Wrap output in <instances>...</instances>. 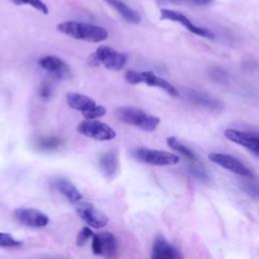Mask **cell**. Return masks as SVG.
<instances>
[{"label": "cell", "mask_w": 259, "mask_h": 259, "mask_svg": "<svg viewBox=\"0 0 259 259\" xmlns=\"http://www.w3.org/2000/svg\"><path fill=\"white\" fill-rule=\"evenodd\" d=\"M105 113H106L105 107L102 106V105H98V104L94 105L89 110L82 112L85 119H97L99 117L104 116Z\"/></svg>", "instance_id": "23"}, {"label": "cell", "mask_w": 259, "mask_h": 259, "mask_svg": "<svg viewBox=\"0 0 259 259\" xmlns=\"http://www.w3.org/2000/svg\"><path fill=\"white\" fill-rule=\"evenodd\" d=\"M22 243L16 240L14 237H12L11 234L0 232V247L13 248V247H18Z\"/></svg>", "instance_id": "24"}, {"label": "cell", "mask_w": 259, "mask_h": 259, "mask_svg": "<svg viewBox=\"0 0 259 259\" xmlns=\"http://www.w3.org/2000/svg\"><path fill=\"white\" fill-rule=\"evenodd\" d=\"M91 248L94 255H100L106 258H113L118 251V241L110 232L93 234Z\"/></svg>", "instance_id": "7"}, {"label": "cell", "mask_w": 259, "mask_h": 259, "mask_svg": "<svg viewBox=\"0 0 259 259\" xmlns=\"http://www.w3.org/2000/svg\"><path fill=\"white\" fill-rule=\"evenodd\" d=\"M57 30L72 38L89 41L100 42L108 37V32L105 28L78 21H64L57 25Z\"/></svg>", "instance_id": "1"}, {"label": "cell", "mask_w": 259, "mask_h": 259, "mask_svg": "<svg viewBox=\"0 0 259 259\" xmlns=\"http://www.w3.org/2000/svg\"><path fill=\"white\" fill-rule=\"evenodd\" d=\"M126 62V56L115 51L109 46H100L88 58V63L91 66L102 64L106 69L118 71L122 69Z\"/></svg>", "instance_id": "3"}, {"label": "cell", "mask_w": 259, "mask_h": 259, "mask_svg": "<svg viewBox=\"0 0 259 259\" xmlns=\"http://www.w3.org/2000/svg\"><path fill=\"white\" fill-rule=\"evenodd\" d=\"M124 80L132 85L140 84V83H145L149 86L153 87H158L164 91H166L168 94L171 96H178L179 91L167 80L163 79L162 77L157 76L154 72L152 71H143V72H138L135 70H128L124 74Z\"/></svg>", "instance_id": "4"}, {"label": "cell", "mask_w": 259, "mask_h": 259, "mask_svg": "<svg viewBox=\"0 0 259 259\" xmlns=\"http://www.w3.org/2000/svg\"><path fill=\"white\" fill-rule=\"evenodd\" d=\"M151 257L153 259H179L183 256L175 246L169 243L164 237L159 236L152 245Z\"/></svg>", "instance_id": "15"}, {"label": "cell", "mask_w": 259, "mask_h": 259, "mask_svg": "<svg viewBox=\"0 0 259 259\" xmlns=\"http://www.w3.org/2000/svg\"><path fill=\"white\" fill-rule=\"evenodd\" d=\"M133 156L140 162L154 166H170L179 162L178 156L167 151L153 150L148 148H137Z\"/></svg>", "instance_id": "5"}, {"label": "cell", "mask_w": 259, "mask_h": 259, "mask_svg": "<svg viewBox=\"0 0 259 259\" xmlns=\"http://www.w3.org/2000/svg\"><path fill=\"white\" fill-rule=\"evenodd\" d=\"M66 101L70 108L79 110V111H87L92 108L97 103L90 96L85 94L77 93V92H69L66 95Z\"/></svg>", "instance_id": "18"}, {"label": "cell", "mask_w": 259, "mask_h": 259, "mask_svg": "<svg viewBox=\"0 0 259 259\" xmlns=\"http://www.w3.org/2000/svg\"><path fill=\"white\" fill-rule=\"evenodd\" d=\"M190 171L193 173V175L197 176V177L200 178V179H206V178H207V175H206V173L203 171V169L201 170L200 168H198V167H196V166L191 167V170H190Z\"/></svg>", "instance_id": "29"}, {"label": "cell", "mask_w": 259, "mask_h": 259, "mask_svg": "<svg viewBox=\"0 0 259 259\" xmlns=\"http://www.w3.org/2000/svg\"><path fill=\"white\" fill-rule=\"evenodd\" d=\"M107 3L110 7H112L125 21L132 24H139L142 21L141 14L135 10L134 8L130 7L121 0H103Z\"/></svg>", "instance_id": "17"}, {"label": "cell", "mask_w": 259, "mask_h": 259, "mask_svg": "<svg viewBox=\"0 0 259 259\" xmlns=\"http://www.w3.org/2000/svg\"><path fill=\"white\" fill-rule=\"evenodd\" d=\"M52 93H53V86L50 82L48 81H44L40 86H39V89H38V94L41 98L44 99H48L52 96Z\"/></svg>", "instance_id": "28"}, {"label": "cell", "mask_w": 259, "mask_h": 259, "mask_svg": "<svg viewBox=\"0 0 259 259\" xmlns=\"http://www.w3.org/2000/svg\"><path fill=\"white\" fill-rule=\"evenodd\" d=\"M14 217L20 224L31 228H42L50 222V219L46 213L35 208H16L14 210Z\"/></svg>", "instance_id": "12"}, {"label": "cell", "mask_w": 259, "mask_h": 259, "mask_svg": "<svg viewBox=\"0 0 259 259\" xmlns=\"http://www.w3.org/2000/svg\"><path fill=\"white\" fill-rule=\"evenodd\" d=\"M37 63L40 68L51 72L58 79H68L71 77L69 66L57 56H45Z\"/></svg>", "instance_id": "14"}, {"label": "cell", "mask_w": 259, "mask_h": 259, "mask_svg": "<svg viewBox=\"0 0 259 259\" xmlns=\"http://www.w3.org/2000/svg\"><path fill=\"white\" fill-rule=\"evenodd\" d=\"M98 166L102 174L107 178H114L119 171L118 154L115 150L104 153L98 162Z\"/></svg>", "instance_id": "16"}, {"label": "cell", "mask_w": 259, "mask_h": 259, "mask_svg": "<svg viewBox=\"0 0 259 259\" xmlns=\"http://www.w3.org/2000/svg\"><path fill=\"white\" fill-rule=\"evenodd\" d=\"M166 143H167V145L172 150H174L175 152L183 155L184 157H186V158H188V159H190L192 161L197 160L196 154L193 151H191L187 146L183 145L176 137H169V138H167Z\"/></svg>", "instance_id": "21"}, {"label": "cell", "mask_w": 259, "mask_h": 259, "mask_svg": "<svg viewBox=\"0 0 259 259\" xmlns=\"http://www.w3.org/2000/svg\"><path fill=\"white\" fill-rule=\"evenodd\" d=\"M76 211L88 226L94 229H100L108 224V217L89 202H79Z\"/></svg>", "instance_id": "9"}, {"label": "cell", "mask_w": 259, "mask_h": 259, "mask_svg": "<svg viewBox=\"0 0 259 259\" xmlns=\"http://www.w3.org/2000/svg\"><path fill=\"white\" fill-rule=\"evenodd\" d=\"M77 132L96 141H111L115 139V131L105 122L97 119H85L77 126Z\"/></svg>", "instance_id": "6"}, {"label": "cell", "mask_w": 259, "mask_h": 259, "mask_svg": "<svg viewBox=\"0 0 259 259\" xmlns=\"http://www.w3.org/2000/svg\"><path fill=\"white\" fill-rule=\"evenodd\" d=\"M115 116L123 123L134 125L146 132H153L160 123V118L133 106H119L115 109Z\"/></svg>", "instance_id": "2"}, {"label": "cell", "mask_w": 259, "mask_h": 259, "mask_svg": "<svg viewBox=\"0 0 259 259\" xmlns=\"http://www.w3.org/2000/svg\"><path fill=\"white\" fill-rule=\"evenodd\" d=\"M93 232L91 231V229H89L88 227H84L77 235V239H76V244L77 246H84L87 241L92 237Z\"/></svg>", "instance_id": "25"}, {"label": "cell", "mask_w": 259, "mask_h": 259, "mask_svg": "<svg viewBox=\"0 0 259 259\" xmlns=\"http://www.w3.org/2000/svg\"><path fill=\"white\" fill-rule=\"evenodd\" d=\"M208 159L213 162L214 164L237 174L242 177H249L253 178L252 171L245 165L243 162H241L239 159L233 157L229 154L224 153H217L212 152L208 154Z\"/></svg>", "instance_id": "8"}, {"label": "cell", "mask_w": 259, "mask_h": 259, "mask_svg": "<svg viewBox=\"0 0 259 259\" xmlns=\"http://www.w3.org/2000/svg\"><path fill=\"white\" fill-rule=\"evenodd\" d=\"M225 137L236 144L243 146L244 148L251 151L255 156H258L259 153V137L256 133L241 132L234 128H227L224 132Z\"/></svg>", "instance_id": "11"}, {"label": "cell", "mask_w": 259, "mask_h": 259, "mask_svg": "<svg viewBox=\"0 0 259 259\" xmlns=\"http://www.w3.org/2000/svg\"><path fill=\"white\" fill-rule=\"evenodd\" d=\"M160 12H161V14H160L161 19H166V20H171V21H174V22H178L193 34H196V35L208 38V39H213L214 38L213 32H211L210 30H208L204 27H200V26H197V25L193 24L185 15L181 14L178 11L171 10V9H162Z\"/></svg>", "instance_id": "10"}, {"label": "cell", "mask_w": 259, "mask_h": 259, "mask_svg": "<svg viewBox=\"0 0 259 259\" xmlns=\"http://www.w3.org/2000/svg\"><path fill=\"white\" fill-rule=\"evenodd\" d=\"M34 146L37 150L41 152H53L62 148L64 146V142L59 137L45 136L37 138Z\"/></svg>", "instance_id": "20"}, {"label": "cell", "mask_w": 259, "mask_h": 259, "mask_svg": "<svg viewBox=\"0 0 259 259\" xmlns=\"http://www.w3.org/2000/svg\"><path fill=\"white\" fill-rule=\"evenodd\" d=\"M175 4H183V5H193V6H205L209 5L213 2V0H163Z\"/></svg>", "instance_id": "26"}, {"label": "cell", "mask_w": 259, "mask_h": 259, "mask_svg": "<svg viewBox=\"0 0 259 259\" xmlns=\"http://www.w3.org/2000/svg\"><path fill=\"white\" fill-rule=\"evenodd\" d=\"M15 5H29L44 14L49 13V8L42 0H9Z\"/></svg>", "instance_id": "22"}, {"label": "cell", "mask_w": 259, "mask_h": 259, "mask_svg": "<svg viewBox=\"0 0 259 259\" xmlns=\"http://www.w3.org/2000/svg\"><path fill=\"white\" fill-rule=\"evenodd\" d=\"M55 187L72 203H76L82 199L81 192L71 181L66 178H58L55 181Z\"/></svg>", "instance_id": "19"}, {"label": "cell", "mask_w": 259, "mask_h": 259, "mask_svg": "<svg viewBox=\"0 0 259 259\" xmlns=\"http://www.w3.org/2000/svg\"><path fill=\"white\" fill-rule=\"evenodd\" d=\"M209 76L217 82H226L227 81V72L221 68L210 69Z\"/></svg>", "instance_id": "27"}, {"label": "cell", "mask_w": 259, "mask_h": 259, "mask_svg": "<svg viewBox=\"0 0 259 259\" xmlns=\"http://www.w3.org/2000/svg\"><path fill=\"white\" fill-rule=\"evenodd\" d=\"M184 95L187 100H189L191 103L203 107L210 111H221L223 109V103L218 100L217 98L201 92L196 89L192 88H186L184 90Z\"/></svg>", "instance_id": "13"}]
</instances>
